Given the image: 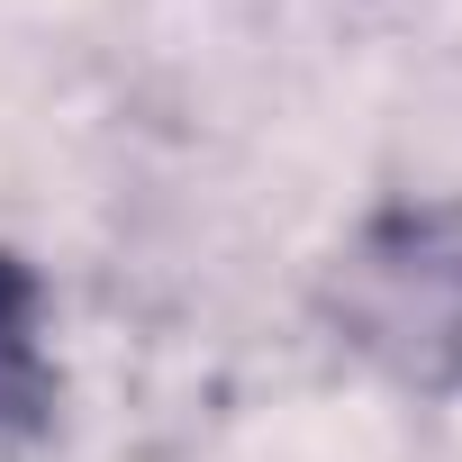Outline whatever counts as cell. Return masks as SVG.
Listing matches in <instances>:
<instances>
[{
    "instance_id": "obj_2",
    "label": "cell",
    "mask_w": 462,
    "mask_h": 462,
    "mask_svg": "<svg viewBox=\"0 0 462 462\" xmlns=\"http://www.w3.org/2000/svg\"><path fill=\"white\" fill-rule=\"evenodd\" d=\"M55 417V345H46V291L19 254H0V444H19Z\"/></svg>"
},
{
    "instance_id": "obj_1",
    "label": "cell",
    "mask_w": 462,
    "mask_h": 462,
    "mask_svg": "<svg viewBox=\"0 0 462 462\" xmlns=\"http://www.w3.org/2000/svg\"><path fill=\"white\" fill-rule=\"evenodd\" d=\"M327 318L372 372L408 390H462V190L381 208L336 254Z\"/></svg>"
}]
</instances>
